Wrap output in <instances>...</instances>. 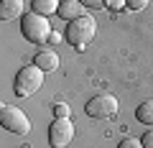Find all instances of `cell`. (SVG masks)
Masks as SVG:
<instances>
[{"label": "cell", "instance_id": "obj_15", "mask_svg": "<svg viewBox=\"0 0 153 148\" xmlns=\"http://www.w3.org/2000/svg\"><path fill=\"white\" fill-rule=\"evenodd\" d=\"M105 8H107V10H112V13H117V10H123V8H125V0H105Z\"/></svg>", "mask_w": 153, "mask_h": 148}, {"label": "cell", "instance_id": "obj_18", "mask_svg": "<svg viewBox=\"0 0 153 148\" xmlns=\"http://www.w3.org/2000/svg\"><path fill=\"white\" fill-rule=\"evenodd\" d=\"M61 39H64V36H61L59 31H51V39H49L51 44H61Z\"/></svg>", "mask_w": 153, "mask_h": 148}, {"label": "cell", "instance_id": "obj_3", "mask_svg": "<svg viewBox=\"0 0 153 148\" xmlns=\"http://www.w3.org/2000/svg\"><path fill=\"white\" fill-rule=\"evenodd\" d=\"M21 33L26 36V41L31 44H46L51 39V26L49 18L38 16V13H26L21 18Z\"/></svg>", "mask_w": 153, "mask_h": 148}, {"label": "cell", "instance_id": "obj_2", "mask_svg": "<svg viewBox=\"0 0 153 148\" xmlns=\"http://www.w3.org/2000/svg\"><path fill=\"white\" fill-rule=\"evenodd\" d=\"M44 69H38L36 64H26L21 71L16 74V82H13V89H16L18 97H31L41 89L44 84Z\"/></svg>", "mask_w": 153, "mask_h": 148}, {"label": "cell", "instance_id": "obj_7", "mask_svg": "<svg viewBox=\"0 0 153 148\" xmlns=\"http://www.w3.org/2000/svg\"><path fill=\"white\" fill-rule=\"evenodd\" d=\"M84 5L79 3V0H61L59 3V10H56V16L64 18V21H76L79 16H84Z\"/></svg>", "mask_w": 153, "mask_h": 148}, {"label": "cell", "instance_id": "obj_14", "mask_svg": "<svg viewBox=\"0 0 153 148\" xmlns=\"http://www.w3.org/2000/svg\"><path fill=\"white\" fill-rule=\"evenodd\" d=\"M117 148H146V146H143L140 138H125V141H120Z\"/></svg>", "mask_w": 153, "mask_h": 148}, {"label": "cell", "instance_id": "obj_10", "mask_svg": "<svg viewBox=\"0 0 153 148\" xmlns=\"http://www.w3.org/2000/svg\"><path fill=\"white\" fill-rule=\"evenodd\" d=\"M59 3H61V0H33V3H31V10L38 13V16H44V18H49L51 13L59 10Z\"/></svg>", "mask_w": 153, "mask_h": 148}, {"label": "cell", "instance_id": "obj_12", "mask_svg": "<svg viewBox=\"0 0 153 148\" xmlns=\"http://www.w3.org/2000/svg\"><path fill=\"white\" fill-rule=\"evenodd\" d=\"M148 3H151V0H125V8L140 13V10H146V8H148Z\"/></svg>", "mask_w": 153, "mask_h": 148}, {"label": "cell", "instance_id": "obj_11", "mask_svg": "<svg viewBox=\"0 0 153 148\" xmlns=\"http://www.w3.org/2000/svg\"><path fill=\"white\" fill-rule=\"evenodd\" d=\"M135 118H138V123H143V125L153 128V100H146V102L138 105Z\"/></svg>", "mask_w": 153, "mask_h": 148}, {"label": "cell", "instance_id": "obj_13", "mask_svg": "<svg viewBox=\"0 0 153 148\" xmlns=\"http://www.w3.org/2000/svg\"><path fill=\"white\" fill-rule=\"evenodd\" d=\"M69 115H71V110H69L66 102H56L54 105V118H69Z\"/></svg>", "mask_w": 153, "mask_h": 148}, {"label": "cell", "instance_id": "obj_4", "mask_svg": "<svg viewBox=\"0 0 153 148\" xmlns=\"http://www.w3.org/2000/svg\"><path fill=\"white\" fill-rule=\"evenodd\" d=\"M0 125L5 128V130L16 133V135H28V133H31V120H28V115L21 107H16V105H3V107H0Z\"/></svg>", "mask_w": 153, "mask_h": 148}, {"label": "cell", "instance_id": "obj_17", "mask_svg": "<svg viewBox=\"0 0 153 148\" xmlns=\"http://www.w3.org/2000/svg\"><path fill=\"white\" fill-rule=\"evenodd\" d=\"M79 3H82L84 8H92V10L94 8H105V0H79Z\"/></svg>", "mask_w": 153, "mask_h": 148}, {"label": "cell", "instance_id": "obj_6", "mask_svg": "<svg viewBox=\"0 0 153 148\" xmlns=\"http://www.w3.org/2000/svg\"><path fill=\"white\" fill-rule=\"evenodd\" d=\"M74 138V123L71 118H56L49 128V143L51 148H66Z\"/></svg>", "mask_w": 153, "mask_h": 148}, {"label": "cell", "instance_id": "obj_1", "mask_svg": "<svg viewBox=\"0 0 153 148\" xmlns=\"http://www.w3.org/2000/svg\"><path fill=\"white\" fill-rule=\"evenodd\" d=\"M94 33H97V21H94L89 13H84V16H79L76 21H69V26H66V41H69L74 49H87L89 44H92Z\"/></svg>", "mask_w": 153, "mask_h": 148}, {"label": "cell", "instance_id": "obj_16", "mask_svg": "<svg viewBox=\"0 0 153 148\" xmlns=\"http://www.w3.org/2000/svg\"><path fill=\"white\" fill-rule=\"evenodd\" d=\"M140 141H143V146H146V148H153V128H148V130L143 133Z\"/></svg>", "mask_w": 153, "mask_h": 148}, {"label": "cell", "instance_id": "obj_5", "mask_svg": "<svg viewBox=\"0 0 153 148\" xmlns=\"http://www.w3.org/2000/svg\"><path fill=\"white\" fill-rule=\"evenodd\" d=\"M117 97L115 94H94L87 105H84V112L94 120H105V118H112L117 115Z\"/></svg>", "mask_w": 153, "mask_h": 148}, {"label": "cell", "instance_id": "obj_8", "mask_svg": "<svg viewBox=\"0 0 153 148\" xmlns=\"http://www.w3.org/2000/svg\"><path fill=\"white\" fill-rule=\"evenodd\" d=\"M33 64H36L38 69H44L46 74H49V71H56L59 69V54L51 51V49H41L36 54V59H33Z\"/></svg>", "mask_w": 153, "mask_h": 148}, {"label": "cell", "instance_id": "obj_9", "mask_svg": "<svg viewBox=\"0 0 153 148\" xmlns=\"http://www.w3.org/2000/svg\"><path fill=\"white\" fill-rule=\"evenodd\" d=\"M23 13V0H0V18L13 21Z\"/></svg>", "mask_w": 153, "mask_h": 148}]
</instances>
